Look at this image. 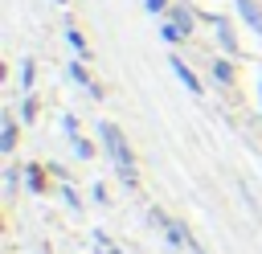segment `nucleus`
<instances>
[{
  "instance_id": "obj_1",
  "label": "nucleus",
  "mask_w": 262,
  "mask_h": 254,
  "mask_svg": "<svg viewBox=\"0 0 262 254\" xmlns=\"http://www.w3.org/2000/svg\"><path fill=\"white\" fill-rule=\"evenodd\" d=\"M98 135L106 139V152H111V160H115L119 176H123L127 184H135V164H131V152H127V139H123V131H119L115 123H98Z\"/></svg>"
},
{
  "instance_id": "obj_2",
  "label": "nucleus",
  "mask_w": 262,
  "mask_h": 254,
  "mask_svg": "<svg viewBox=\"0 0 262 254\" xmlns=\"http://www.w3.org/2000/svg\"><path fill=\"white\" fill-rule=\"evenodd\" d=\"M172 70H176V74H180V82H184V86H188V90H196V94H201V82H196V74H192V70H188V66H184V61H180V57H172Z\"/></svg>"
},
{
  "instance_id": "obj_3",
  "label": "nucleus",
  "mask_w": 262,
  "mask_h": 254,
  "mask_svg": "<svg viewBox=\"0 0 262 254\" xmlns=\"http://www.w3.org/2000/svg\"><path fill=\"white\" fill-rule=\"evenodd\" d=\"M0 147H4V152L16 147V123H12L8 115H4V127H0Z\"/></svg>"
},
{
  "instance_id": "obj_4",
  "label": "nucleus",
  "mask_w": 262,
  "mask_h": 254,
  "mask_svg": "<svg viewBox=\"0 0 262 254\" xmlns=\"http://www.w3.org/2000/svg\"><path fill=\"white\" fill-rule=\"evenodd\" d=\"M70 78H74V82H78V86H86V90H90V94H98V86H94V82H90V78H86V70H82V61H74V66H70Z\"/></svg>"
},
{
  "instance_id": "obj_5",
  "label": "nucleus",
  "mask_w": 262,
  "mask_h": 254,
  "mask_svg": "<svg viewBox=\"0 0 262 254\" xmlns=\"http://www.w3.org/2000/svg\"><path fill=\"white\" fill-rule=\"evenodd\" d=\"M237 8H242V16H246V20H250V25H254V29L262 33V12H258V8L250 4V0H237Z\"/></svg>"
},
{
  "instance_id": "obj_6",
  "label": "nucleus",
  "mask_w": 262,
  "mask_h": 254,
  "mask_svg": "<svg viewBox=\"0 0 262 254\" xmlns=\"http://www.w3.org/2000/svg\"><path fill=\"white\" fill-rule=\"evenodd\" d=\"M66 41L74 45V53H78V57H86V53H90V45L82 41V33H78V29H66Z\"/></svg>"
},
{
  "instance_id": "obj_7",
  "label": "nucleus",
  "mask_w": 262,
  "mask_h": 254,
  "mask_svg": "<svg viewBox=\"0 0 262 254\" xmlns=\"http://www.w3.org/2000/svg\"><path fill=\"white\" fill-rule=\"evenodd\" d=\"M172 25H176L180 33H188V29H192V16H188V8H172Z\"/></svg>"
},
{
  "instance_id": "obj_8",
  "label": "nucleus",
  "mask_w": 262,
  "mask_h": 254,
  "mask_svg": "<svg viewBox=\"0 0 262 254\" xmlns=\"http://www.w3.org/2000/svg\"><path fill=\"white\" fill-rule=\"evenodd\" d=\"M217 33H221V45H225V49H233V33H229V25H225V20H217Z\"/></svg>"
},
{
  "instance_id": "obj_9",
  "label": "nucleus",
  "mask_w": 262,
  "mask_h": 254,
  "mask_svg": "<svg viewBox=\"0 0 262 254\" xmlns=\"http://www.w3.org/2000/svg\"><path fill=\"white\" fill-rule=\"evenodd\" d=\"M74 147H78V156H82V160H90V156H94V147H90L82 135H74Z\"/></svg>"
},
{
  "instance_id": "obj_10",
  "label": "nucleus",
  "mask_w": 262,
  "mask_h": 254,
  "mask_svg": "<svg viewBox=\"0 0 262 254\" xmlns=\"http://www.w3.org/2000/svg\"><path fill=\"white\" fill-rule=\"evenodd\" d=\"M213 74H217V78H221V82H229V78H233V70H229V66H225V61H217V66H213Z\"/></svg>"
},
{
  "instance_id": "obj_11",
  "label": "nucleus",
  "mask_w": 262,
  "mask_h": 254,
  "mask_svg": "<svg viewBox=\"0 0 262 254\" xmlns=\"http://www.w3.org/2000/svg\"><path fill=\"white\" fill-rule=\"evenodd\" d=\"M180 37H184V33H180L176 25H164V41H180Z\"/></svg>"
},
{
  "instance_id": "obj_12",
  "label": "nucleus",
  "mask_w": 262,
  "mask_h": 254,
  "mask_svg": "<svg viewBox=\"0 0 262 254\" xmlns=\"http://www.w3.org/2000/svg\"><path fill=\"white\" fill-rule=\"evenodd\" d=\"M20 82H25V86L33 82V61H25V66H20Z\"/></svg>"
},
{
  "instance_id": "obj_13",
  "label": "nucleus",
  "mask_w": 262,
  "mask_h": 254,
  "mask_svg": "<svg viewBox=\"0 0 262 254\" xmlns=\"http://www.w3.org/2000/svg\"><path fill=\"white\" fill-rule=\"evenodd\" d=\"M20 115H25L29 123H33V115H37V107H33V98H25V107H20Z\"/></svg>"
},
{
  "instance_id": "obj_14",
  "label": "nucleus",
  "mask_w": 262,
  "mask_h": 254,
  "mask_svg": "<svg viewBox=\"0 0 262 254\" xmlns=\"http://www.w3.org/2000/svg\"><path fill=\"white\" fill-rule=\"evenodd\" d=\"M29 184H33V188H45V180H41V172H37V168H29Z\"/></svg>"
},
{
  "instance_id": "obj_15",
  "label": "nucleus",
  "mask_w": 262,
  "mask_h": 254,
  "mask_svg": "<svg viewBox=\"0 0 262 254\" xmlns=\"http://www.w3.org/2000/svg\"><path fill=\"white\" fill-rule=\"evenodd\" d=\"M61 197H66V205H70V209H78V193H74V188H61Z\"/></svg>"
},
{
  "instance_id": "obj_16",
  "label": "nucleus",
  "mask_w": 262,
  "mask_h": 254,
  "mask_svg": "<svg viewBox=\"0 0 262 254\" xmlns=\"http://www.w3.org/2000/svg\"><path fill=\"white\" fill-rule=\"evenodd\" d=\"M147 8L151 12H164V0H147Z\"/></svg>"
}]
</instances>
